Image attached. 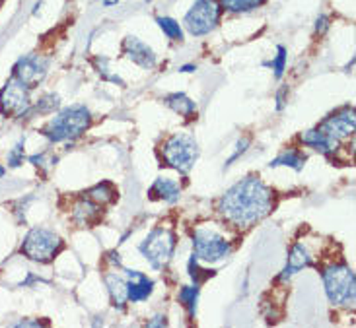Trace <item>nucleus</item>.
<instances>
[{"instance_id":"obj_14","label":"nucleus","mask_w":356,"mask_h":328,"mask_svg":"<svg viewBox=\"0 0 356 328\" xmlns=\"http://www.w3.org/2000/svg\"><path fill=\"white\" fill-rule=\"evenodd\" d=\"M312 264V257H309L308 249L302 245V243H296L294 247H292V251H290V257H289V262H286V266H284V270L282 274L279 276L280 282H286L290 280L294 274L302 268H306Z\"/></svg>"},{"instance_id":"obj_4","label":"nucleus","mask_w":356,"mask_h":328,"mask_svg":"<svg viewBox=\"0 0 356 328\" xmlns=\"http://www.w3.org/2000/svg\"><path fill=\"white\" fill-rule=\"evenodd\" d=\"M323 286L333 305H348L355 301L356 282L353 270L345 264H331L323 270Z\"/></svg>"},{"instance_id":"obj_2","label":"nucleus","mask_w":356,"mask_h":328,"mask_svg":"<svg viewBox=\"0 0 356 328\" xmlns=\"http://www.w3.org/2000/svg\"><path fill=\"white\" fill-rule=\"evenodd\" d=\"M90 123H92V116L86 107L70 105L53 116L41 132L43 136H47L51 142H65L82 135Z\"/></svg>"},{"instance_id":"obj_32","label":"nucleus","mask_w":356,"mask_h":328,"mask_svg":"<svg viewBox=\"0 0 356 328\" xmlns=\"http://www.w3.org/2000/svg\"><path fill=\"white\" fill-rule=\"evenodd\" d=\"M16 327H41V322L39 320H22Z\"/></svg>"},{"instance_id":"obj_18","label":"nucleus","mask_w":356,"mask_h":328,"mask_svg":"<svg viewBox=\"0 0 356 328\" xmlns=\"http://www.w3.org/2000/svg\"><path fill=\"white\" fill-rule=\"evenodd\" d=\"M99 216H102V208L94 204L92 200H82V202H78L74 206V220L78 223H94L96 220H99Z\"/></svg>"},{"instance_id":"obj_24","label":"nucleus","mask_w":356,"mask_h":328,"mask_svg":"<svg viewBox=\"0 0 356 328\" xmlns=\"http://www.w3.org/2000/svg\"><path fill=\"white\" fill-rule=\"evenodd\" d=\"M189 276L195 282V286H201L202 282H207L209 278L214 276V270H204V268H201L199 266V259L193 254L191 259H189Z\"/></svg>"},{"instance_id":"obj_17","label":"nucleus","mask_w":356,"mask_h":328,"mask_svg":"<svg viewBox=\"0 0 356 328\" xmlns=\"http://www.w3.org/2000/svg\"><path fill=\"white\" fill-rule=\"evenodd\" d=\"M164 101L172 111H175L177 115L185 116V119H191L197 113V103L185 94H170V96H165Z\"/></svg>"},{"instance_id":"obj_28","label":"nucleus","mask_w":356,"mask_h":328,"mask_svg":"<svg viewBox=\"0 0 356 328\" xmlns=\"http://www.w3.org/2000/svg\"><path fill=\"white\" fill-rule=\"evenodd\" d=\"M248 146H250V138H243V140H240V142H238V150H236V152H234V155H232L230 159L226 162V165H230L232 162H234V159L238 157V155L243 154V152L248 150Z\"/></svg>"},{"instance_id":"obj_16","label":"nucleus","mask_w":356,"mask_h":328,"mask_svg":"<svg viewBox=\"0 0 356 328\" xmlns=\"http://www.w3.org/2000/svg\"><path fill=\"white\" fill-rule=\"evenodd\" d=\"M104 280H106L107 290H109V297H111V303H113V307L117 309H125V303H127V280L121 276V274H117V272H107L106 276H104Z\"/></svg>"},{"instance_id":"obj_11","label":"nucleus","mask_w":356,"mask_h":328,"mask_svg":"<svg viewBox=\"0 0 356 328\" xmlns=\"http://www.w3.org/2000/svg\"><path fill=\"white\" fill-rule=\"evenodd\" d=\"M47 68L49 60L43 58L38 53H29L26 57H22L14 64V78L19 80L24 86H28L29 89H33L35 86H39L45 76H47Z\"/></svg>"},{"instance_id":"obj_5","label":"nucleus","mask_w":356,"mask_h":328,"mask_svg":"<svg viewBox=\"0 0 356 328\" xmlns=\"http://www.w3.org/2000/svg\"><path fill=\"white\" fill-rule=\"evenodd\" d=\"M220 16L222 6L218 4V0H195V4L183 18V26L191 35L201 37L218 28Z\"/></svg>"},{"instance_id":"obj_9","label":"nucleus","mask_w":356,"mask_h":328,"mask_svg":"<svg viewBox=\"0 0 356 328\" xmlns=\"http://www.w3.org/2000/svg\"><path fill=\"white\" fill-rule=\"evenodd\" d=\"M355 109H353V107H345V109H341L335 115L327 116V119L318 126L319 135L323 136V140L327 142L331 154L337 150V146L341 140H345L347 136H350L355 132Z\"/></svg>"},{"instance_id":"obj_1","label":"nucleus","mask_w":356,"mask_h":328,"mask_svg":"<svg viewBox=\"0 0 356 328\" xmlns=\"http://www.w3.org/2000/svg\"><path fill=\"white\" fill-rule=\"evenodd\" d=\"M273 191L257 177H245L230 187L218 202V212L234 227H251L273 210Z\"/></svg>"},{"instance_id":"obj_34","label":"nucleus","mask_w":356,"mask_h":328,"mask_svg":"<svg viewBox=\"0 0 356 328\" xmlns=\"http://www.w3.org/2000/svg\"><path fill=\"white\" fill-rule=\"evenodd\" d=\"M2 175H4V167L0 165V177H2Z\"/></svg>"},{"instance_id":"obj_13","label":"nucleus","mask_w":356,"mask_h":328,"mask_svg":"<svg viewBox=\"0 0 356 328\" xmlns=\"http://www.w3.org/2000/svg\"><path fill=\"white\" fill-rule=\"evenodd\" d=\"M127 280V301L138 303V301L148 300L154 291V282L150 280L146 274L138 270H125Z\"/></svg>"},{"instance_id":"obj_3","label":"nucleus","mask_w":356,"mask_h":328,"mask_svg":"<svg viewBox=\"0 0 356 328\" xmlns=\"http://www.w3.org/2000/svg\"><path fill=\"white\" fill-rule=\"evenodd\" d=\"M162 154H164L165 164L181 175H187L199 157V146L191 135L177 132L165 140L162 146Z\"/></svg>"},{"instance_id":"obj_22","label":"nucleus","mask_w":356,"mask_h":328,"mask_svg":"<svg viewBox=\"0 0 356 328\" xmlns=\"http://www.w3.org/2000/svg\"><path fill=\"white\" fill-rule=\"evenodd\" d=\"M88 196L99 204H109L117 198V191L109 183H99L88 191Z\"/></svg>"},{"instance_id":"obj_26","label":"nucleus","mask_w":356,"mask_h":328,"mask_svg":"<svg viewBox=\"0 0 356 328\" xmlns=\"http://www.w3.org/2000/svg\"><path fill=\"white\" fill-rule=\"evenodd\" d=\"M58 107V96L55 94H45V96L41 97L38 101V105L31 107V111H39V113H51V111H55Z\"/></svg>"},{"instance_id":"obj_27","label":"nucleus","mask_w":356,"mask_h":328,"mask_svg":"<svg viewBox=\"0 0 356 328\" xmlns=\"http://www.w3.org/2000/svg\"><path fill=\"white\" fill-rule=\"evenodd\" d=\"M10 167H19L24 164V140H19L18 144L14 146V150L8 154Z\"/></svg>"},{"instance_id":"obj_8","label":"nucleus","mask_w":356,"mask_h":328,"mask_svg":"<svg viewBox=\"0 0 356 328\" xmlns=\"http://www.w3.org/2000/svg\"><path fill=\"white\" fill-rule=\"evenodd\" d=\"M193 249L195 257L202 262H220L230 254V243L222 237L220 233L209 230V227H199L193 235Z\"/></svg>"},{"instance_id":"obj_7","label":"nucleus","mask_w":356,"mask_h":328,"mask_svg":"<svg viewBox=\"0 0 356 328\" xmlns=\"http://www.w3.org/2000/svg\"><path fill=\"white\" fill-rule=\"evenodd\" d=\"M175 235L165 227H156L148 233L145 241L140 243L138 251L143 252L146 261L150 262V266L154 270H162L168 262L172 261L175 251Z\"/></svg>"},{"instance_id":"obj_23","label":"nucleus","mask_w":356,"mask_h":328,"mask_svg":"<svg viewBox=\"0 0 356 328\" xmlns=\"http://www.w3.org/2000/svg\"><path fill=\"white\" fill-rule=\"evenodd\" d=\"M179 301L183 303V307L189 311V317H195L197 301H199V286H183L179 290Z\"/></svg>"},{"instance_id":"obj_30","label":"nucleus","mask_w":356,"mask_h":328,"mask_svg":"<svg viewBox=\"0 0 356 328\" xmlns=\"http://www.w3.org/2000/svg\"><path fill=\"white\" fill-rule=\"evenodd\" d=\"M168 325V320H165V317H156V320H150L148 322V327H165Z\"/></svg>"},{"instance_id":"obj_29","label":"nucleus","mask_w":356,"mask_h":328,"mask_svg":"<svg viewBox=\"0 0 356 328\" xmlns=\"http://www.w3.org/2000/svg\"><path fill=\"white\" fill-rule=\"evenodd\" d=\"M327 29H329V18H327V16H323V14H321V16L318 18V21H316V31H318L319 35H323V33H325Z\"/></svg>"},{"instance_id":"obj_25","label":"nucleus","mask_w":356,"mask_h":328,"mask_svg":"<svg viewBox=\"0 0 356 328\" xmlns=\"http://www.w3.org/2000/svg\"><path fill=\"white\" fill-rule=\"evenodd\" d=\"M286 49L282 47V45H279L277 47V57H275V60L273 62H265V67H270L273 70H275V78L279 80V78H282V74H284V68H286Z\"/></svg>"},{"instance_id":"obj_12","label":"nucleus","mask_w":356,"mask_h":328,"mask_svg":"<svg viewBox=\"0 0 356 328\" xmlns=\"http://www.w3.org/2000/svg\"><path fill=\"white\" fill-rule=\"evenodd\" d=\"M123 53L129 60H133L140 68H154L156 67V53L152 47H148L145 41H140L135 35H129L123 41Z\"/></svg>"},{"instance_id":"obj_19","label":"nucleus","mask_w":356,"mask_h":328,"mask_svg":"<svg viewBox=\"0 0 356 328\" xmlns=\"http://www.w3.org/2000/svg\"><path fill=\"white\" fill-rule=\"evenodd\" d=\"M304 164H306V155H302L298 150H286L282 152L279 157H275L270 162V167H279V165H286V167H292L294 171H302L304 169Z\"/></svg>"},{"instance_id":"obj_15","label":"nucleus","mask_w":356,"mask_h":328,"mask_svg":"<svg viewBox=\"0 0 356 328\" xmlns=\"http://www.w3.org/2000/svg\"><path fill=\"white\" fill-rule=\"evenodd\" d=\"M179 193H181L179 184L172 181V179H165V177H158L154 184L150 187V191H148L152 200H164L168 204L177 202L179 200Z\"/></svg>"},{"instance_id":"obj_20","label":"nucleus","mask_w":356,"mask_h":328,"mask_svg":"<svg viewBox=\"0 0 356 328\" xmlns=\"http://www.w3.org/2000/svg\"><path fill=\"white\" fill-rule=\"evenodd\" d=\"M222 10H228L232 14H245L251 10L259 8L265 4V0H218Z\"/></svg>"},{"instance_id":"obj_33","label":"nucleus","mask_w":356,"mask_h":328,"mask_svg":"<svg viewBox=\"0 0 356 328\" xmlns=\"http://www.w3.org/2000/svg\"><path fill=\"white\" fill-rule=\"evenodd\" d=\"M195 70V67L193 64H185V67L179 68V72H193Z\"/></svg>"},{"instance_id":"obj_10","label":"nucleus","mask_w":356,"mask_h":328,"mask_svg":"<svg viewBox=\"0 0 356 328\" xmlns=\"http://www.w3.org/2000/svg\"><path fill=\"white\" fill-rule=\"evenodd\" d=\"M0 113L4 116H26L31 113L29 87L12 78L0 92Z\"/></svg>"},{"instance_id":"obj_31","label":"nucleus","mask_w":356,"mask_h":328,"mask_svg":"<svg viewBox=\"0 0 356 328\" xmlns=\"http://www.w3.org/2000/svg\"><path fill=\"white\" fill-rule=\"evenodd\" d=\"M284 92H286V87H282L279 94H277V101H279V103H277V109H279V111L284 107V101H282V99H284V97H282L284 96Z\"/></svg>"},{"instance_id":"obj_6","label":"nucleus","mask_w":356,"mask_h":328,"mask_svg":"<svg viewBox=\"0 0 356 328\" xmlns=\"http://www.w3.org/2000/svg\"><path fill=\"white\" fill-rule=\"evenodd\" d=\"M65 243L57 233L49 232L45 227H35L26 235L22 243V252L28 257L29 261L35 262H51L58 252L63 251Z\"/></svg>"},{"instance_id":"obj_21","label":"nucleus","mask_w":356,"mask_h":328,"mask_svg":"<svg viewBox=\"0 0 356 328\" xmlns=\"http://www.w3.org/2000/svg\"><path fill=\"white\" fill-rule=\"evenodd\" d=\"M156 24H158V28L164 31V35L168 39H172V41H183V29L179 26V21H175L174 18H170V16H158L156 18Z\"/></svg>"}]
</instances>
